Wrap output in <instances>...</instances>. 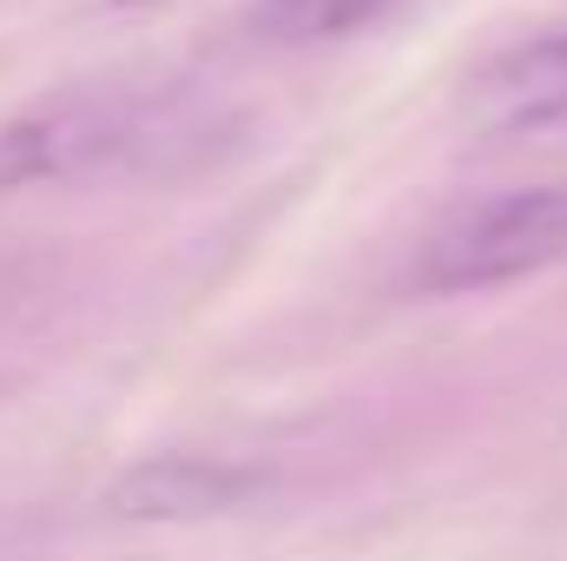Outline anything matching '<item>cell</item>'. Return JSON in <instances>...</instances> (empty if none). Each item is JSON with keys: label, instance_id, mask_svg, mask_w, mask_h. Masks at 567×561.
<instances>
[{"label": "cell", "instance_id": "277c9868", "mask_svg": "<svg viewBox=\"0 0 567 561\" xmlns=\"http://www.w3.org/2000/svg\"><path fill=\"white\" fill-rule=\"evenodd\" d=\"M383 7H396V0H258L251 27L278 47H317V40H343L357 27H370Z\"/></svg>", "mask_w": 567, "mask_h": 561}, {"label": "cell", "instance_id": "7a4b0ae2", "mask_svg": "<svg viewBox=\"0 0 567 561\" xmlns=\"http://www.w3.org/2000/svg\"><path fill=\"white\" fill-rule=\"evenodd\" d=\"M567 258V185H515L455 205L416 252V290L468 297Z\"/></svg>", "mask_w": 567, "mask_h": 561}, {"label": "cell", "instance_id": "3957f363", "mask_svg": "<svg viewBox=\"0 0 567 561\" xmlns=\"http://www.w3.org/2000/svg\"><path fill=\"white\" fill-rule=\"evenodd\" d=\"M462 126L475 140H542L567 133V27L502 47L462 86Z\"/></svg>", "mask_w": 567, "mask_h": 561}, {"label": "cell", "instance_id": "6da1fadb", "mask_svg": "<svg viewBox=\"0 0 567 561\" xmlns=\"http://www.w3.org/2000/svg\"><path fill=\"white\" fill-rule=\"evenodd\" d=\"M218 133L225 126L185 93H145V86L60 93L0 126V192L185 165L192 152L218 145Z\"/></svg>", "mask_w": 567, "mask_h": 561}]
</instances>
